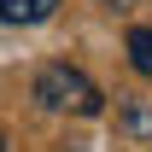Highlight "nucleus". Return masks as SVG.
I'll list each match as a JSON object with an SVG mask.
<instances>
[{
    "label": "nucleus",
    "mask_w": 152,
    "mask_h": 152,
    "mask_svg": "<svg viewBox=\"0 0 152 152\" xmlns=\"http://www.w3.org/2000/svg\"><path fill=\"white\" fill-rule=\"evenodd\" d=\"M35 105L41 111H58V117H99L105 111V94L88 70L76 64H41L35 70Z\"/></svg>",
    "instance_id": "1"
},
{
    "label": "nucleus",
    "mask_w": 152,
    "mask_h": 152,
    "mask_svg": "<svg viewBox=\"0 0 152 152\" xmlns=\"http://www.w3.org/2000/svg\"><path fill=\"white\" fill-rule=\"evenodd\" d=\"M53 12H58V0H0V23H12V29L47 23Z\"/></svg>",
    "instance_id": "2"
},
{
    "label": "nucleus",
    "mask_w": 152,
    "mask_h": 152,
    "mask_svg": "<svg viewBox=\"0 0 152 152\" xmlns=\"http://www.w3.org/2000/svg\"><path fill=\"white\" fill-rule=\"evenodd\" d=\"M117 123H123L129 140H152V105L146 99H123V105H117Z\"/></svg>",
    "instance_id": "3"
},
{
    "label": "nucleus",
    "mask_w": 152,
    "mask_h": 152,
    "mask_svg": "<svg viewBox=\"0 0 152 152\" xmlns=\"http://www.w3.org/2000/svg\"><path fill=\"white\" fill-rule=\"evenodd\" d=\"M129 64L152 82V29H146V23H134V29H129Z\"/></svg>",
    "instance_id": "4"
},
{
    "label": "nucleus",
    "mask_w": 152,
    "mask_h": 152,
    "mask_svg": "<svg viewBox=\"0 0 152 152\" xmlns=\"http://www.w3.org/2000/svg\"><path fill=\"white\" fill-rule=\"evenodd\" d=\"M117 6H129V0H111V12H117Z\"/></svg>",
    "instance_id": "5"
},
{
    "label": "nucleus",
    "mask_w": 152,
    "mask_h": 152,
    "mask_svg": "<svg viewBox=\"0 0 152 152\" xmlns=\"http://www.w3.org/2000/svg\"><path fill=\"white\" fill-rule=\"evenodd\" d=\"M0 152H6V134H0Z\"/></svg>",
    "instance_id": "6"
}]
</instances>
